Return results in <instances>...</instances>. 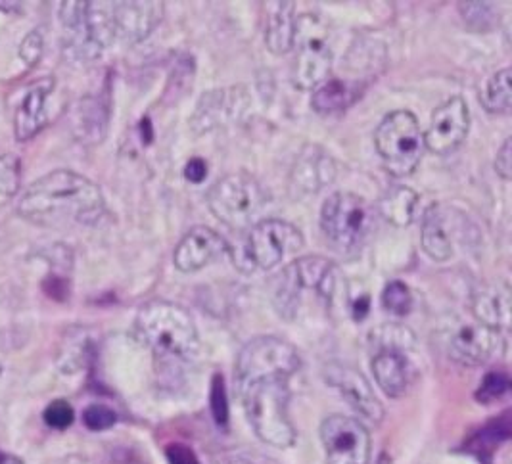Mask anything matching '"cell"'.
<instances>
[{
	"label": "cell",
	"mask_w": 512,
	"mask_h": 464,
	"mask_svg": "<svg viewBox=\"0 0 512 464\" xmlns=\"http://www.w3.org/2000/svg\"><path fill=\"white\" fill-rule=\"evenodd\" d=\"M106 211V202L98 185L70 171H52L25 190L18 213L35 223L54 227L62 223L94 225Z\"/></svg>",
	"instance_id": "1"
},
{
	"label": "cell",
	"mask_w": 512,
	"mask_h": 464,
	"mask_svg": "<svg viewBox=\"0 0 512 464\" xmlns=\"http://www.w3.org/2000/svg\"><path fill=\"white\" fill-rule=\"evenodd\" d=\"M135 330L140 342L165 363H192L200 351V338L192 315L177 303H144Z\"/></svg>",
	"instance_id": "2"
},
{
	"label": "cell",
	"mask_w": 512,
	"mask_h": 464,
	"mask_svg": "<svg viewBox=\"0 0 512 464\" xmlns=\"http://www.w3.org/2000/svg\"><path fill=\"white\" fill-rule=\"evenodd\" d=\"M242 407L257 438L277 449L292 447L296 428L288 415L290 390L286 378H259L236 384Z\"/></svg>",
	"instance_id": "3"
},
{
	"label": "cell",
	"mask_w": 512,
	"mask_h": 464,
	"mask_svg": "<svg viewBox=\"0 0 512 464\" xmlns=\"http://www.w3.org/2000/svg\"><path fill=\"white\" fill-rule=\"evenodd\" d=\"M321 229L338 254L359 252L374 229L373 206L357 194L336 192L323 206Z\"/></svg>",
	"instance_id": "4"
},
{
	"label": "cell",
	"mask_w": 512,
	"mask_h": 464,
	"mask_svg": "<svg viewBox=\"0 0 512 464\" xmlns=\"http://www.w3.org/2000/svg\"><path fill=\"white\" fill-rule=\"evenodd\" d=\"M265 204V190L248 173L227 175L211 186L208 192L211 213L234 231L254 227Z\"/></svg>",
	"instance_id": "5"
},
{
	"label": "cell",
	"mask_w": 512,
	"mask_h": 464,
	"mask_svg": "<svg viewBox=\"0 0 512 464\" xmlns=\"http://www.w3.org/2000/svg\"><path fill=\"white\" fill-rule=\"evenodd\" d=\"M374 146L388 173L394 177L411 175L420 163L424 148L417 117L407 110H397L384 117L374 133Z\"/></svg>",
	"instance_id": "6"
},
{
	"label": "cell",
	"mask_w": 512,
	"mask_h": 464,
	"mask_svg": "<svg viewBox=\"0 0 512 464\" xmlns=\"http://www.w3.org/2000/svg\"><path fill=\"white\" fill-rule=\"evenodd\" d=\"M298 56L292 70V81L298 89L311 91L328 81L332 68V48L328 43L326 25L313 14H303L296 20Z\"/></svg>",
	"instance_id": "7"
},
{
	"label": "cell",
	"mask_w": 512,
	"mask_h": 464,
	"mask_svg": "<svg viewBox=\"0 0 512 464\" xmlns=\"http://www.w3.org/2000/svg\"><path fill=\"white\" fill-rule=\"evenodd\" d=\"M302 361L296 348L277 336H261L248 342L236 359V384L259 378L290 380Z\"/></svg>",
	"instance_id": "8"
},
{
	"label": "cell",
	"mask_w": 512,
	"mask_h": 464,
	"mask_svg": "<svg viewBox=\"0 0 512 464\" xmlns=\"http://www.w3.org/2000/svg\"><path fill=\"white\" fill-rule=\"evenodd\" d=\"M300 248L303 236L298 227L282 219H265L252 227L244 254L252 269H273Z\"/></svg>",
	"instance_id": "9"
},
{
	"label": "cell",
	"mask_w": 512,
	"mask_h": 464,
	"mask_svg": "<svg viewBox=\"0 0 512 464\" xmlns=\"http://www.w3.org/2000/svg\"><path fill=\"white\" fill-rule=\"evenodd\" d=\"M326 464H369L373 443L369 430L357 418L332 415L321 424Z\"/></svg>",
	"instance_id": "10"
},
{
	"label": "cell",
	"mask_w": 512,
	"mask_h": 464,
	"mask_svg": "<svg viewBox=\"0 0 512 464\" xmlns=\"http://www.w3.org/2000/svg\"><path fill=\"white\" fill-rule=\"evenodd\" d=\"M470 129V110L463 96H453L442 104L430 121V127L424 135V144L430 152L438 156H447L455 152Z\"/></svg>",
	"instance_id": "11"
},
{
	"label": "cell",
	"mask_w": 512,
	"mask_h": 464,
	"mask_svg": "<svg viewBox=\"0 0 512 464\" xmlns=\"http://www.w3.org/2000/svg\"><path fill=\"white\" fill-rule=\"evenodd\" d=\"M503 348L499 330L482 323L459 326L449 340V357L465 367H480L491 361Z\"/></svg>",
	"instance_id": "12"
},
{
	"label": "cell",
	"mask_w": 512,
	"mask_h": 464,
	"mask_svg": "<svg viewBox=\"0 0 512 464\" xmlns=\"http://www.w3.org/2000/svg\"><path fill=\"white\" fill-rule=\"evenodd\" d=\"M325 376L357 415L374 424L382 422L384 407L374 394L371 382L361 372L348 365H328Z\"/></svg>",
	"instance_id": "13"
},
{
	"label": "cell",
	"mask_w": 512,
	"mask_h": 464,
	"mask_svg": "<svg viewBox=\"0 0 512 464\" xmlns=\"http://www.w3.org/2000/svg\"><path fill=\"white\" fill-rule=\"evenodd\" d=\"M162 2H112L114 41L139 43L162 22Z\"/></svg>",
	"instance_id": "14"
},
{
	"label": "cell",
	"mask_w": 512,
	"mask_h": 464,
	"mask_svg": "<svg viewBox=\"0 0 512 464\" xmlns=\"http://www.w3.org/2000/svg\"><path fill=\"white\" fill-rule=\"evenodd\" d=\"M227 250L229 246L221 234H217L210 227H194L179 242L173 263L181 273H194L210 265L217 257L223 256Z\"/></svg>",
	"instance_id": "15"
},
{
	"label": "cell",
	"mask_w": 512,
	"mask_h": 464,
	"mask_svg": "<svg viewBox=\"0 0 512 464\" xmlns=\"http://www.w3.org/2000/svg\"><path fill=\"white\" fill-rule=\"evenodd\" d=\"M371 369L382 392L390 397H401L407 394L411 386L413 367L407 359V353L396 349H384L374 353Z\"/></svg>",
	"instance_id": "16"
},
{
	"label": "cell",
	"mask_w": 512,
	"mask_h": 464,
	"mask_svg": "<svg viewBox=\"0 0 512 464\" xmlns=\"http://www.w3.org/2000/svg\"><path fill=\"white\" fill-rule=\"evenodd\" d=\"M288 267L302 294L305 290H311L326 302L332 300L338 284L336 267L332 261H328L325 257L307 256L290 263Z\"/></svg>",
	"instance_id": "17"
},
{
	"label": "cell",
	"mask_w": 512,
	"mask_h": 464,
	"mask_svg": "<svg viewBox=\"0 0 512 464\" xmlns=\"http://www.w3.org/2000/svg\"><path fill=\"white\" fill-rule=\"evenodd\" d=\"M54 87L52 79H43L29 93L25 94L16 119H14V135L20 142L33 139L47 123V96Z\"/></svg>",
	"instance_id": "18"
},
{
	"label": "cell",
	"mask_w": 512,
	"mask_h": 464,
	"mask_svg": "<svg viewBox=\"0 0 512 464\" xmlns=\"http://www.w3.org/2000/svg\"><path fill=\"white\" fill-rule=\"evenodd\" d=\"M336 177V167L332 158L317 146H307L303 150L296 169L292 173L294 183L303 192H319L323 186L330 185Z\"/></svg>",
	"instance_id": "19"
},
{
	"label": "cell",
	"mask_w": 512,
	"mask_h": 464,
	"mask_svg": "<svg viewBox=\"0 0 512 464\" xmlns=\"http://www.w3.org/2000/svg\"><path fill=\"white\" fill-rule=\"evenodd\" d=\"M296 39V6L294 2H277L265 31V43L273 54H286Z\"/></svg>",
	"instance_id": "20"
},
{
	"label": "cell",
	"mask_w": 512,
	"mask_h": 464,
	"mask_svg": "<svg viewBox=\"0 0 512 464\" xmlns=\"http://www.w3.org/2000/svg\"><path fill=\"white\" fill-rule=\"evenodd\" d=\"M419 206V194L409 186H394L380 200V213L396 227H409Z\"/></svg>",
	"instance_id": "21"
},
{
	"label": "cell",
	"mask_w": 512,
	"mask_h": 464,
	"mask_svg": "<svg viewBox=\"0 0 512 464\" xmlns=\"http://www.w3.org/2000/svg\"><path fill=\"white\" fill-rule=\"evenodd\" d=\"M422 248L434 261H447L453 256V240L443 221L442 209L432 208L422 223Z\"/></svg>",
	"instance_id": "22"
},
{
	"label": "cell",
	"mask_w": 512,
	"mask_h": 464,
	"mask_svg": "<svg viewBox=\"0 0 512 464\" xmlns=\"http://www.w3.org/2000/svg\"><path fill=\"white\" fill-rule=\"evenodd\" d=\"M472 311L478 323L489 326L493 330H499L501 326L509 323V296L501 294L495 288H486L474 296Z\"/></svg>",
	"instance_id": "23"
},
{
	"label": "cell",
	"mask_w": 512,
	"mask_h": 464,
	"mask_svg": "<svg viewBox=\"0 0 512 464\" xmlns=\"http://www.w3.org/2000/svg\"><path fill=\"white\" fill-rule=\"evenodd\" d=\"M106 125L108 114L98 100L85 98L79 102L75 112V131L81 139L87 142H100L106 135Z\"/></svg>",
	"instance_id": "24"
},
{
	"label": "cell",
	"mask_w": 512,
	"mask_h": 464,
	"mask_svg": "<svg viewBox=\"0 0 512 464\" xmlns=\"http://www.w3.org/2000/svg\"><path fill=\"white\" fill-rule=\"evenodd\" d=\"M355 98H357V91L346 81L330 79L315 89L311 106L319 114H336V112H344Z\"/></svg>",
	"instance_id": "25"
},
{
	"label": "cell",
	"mask_w": 512,
	"mask_h": 464,
	"mask_svg": "<svg viewBox=\"0 0 512 464\" xmlns=\"http://www.w3.org/2000/svg\"><path fill=\"white\" fill-rule=\"evenodd\" d=\"M484 108L491 114H507L512 106L511 70L497 71L488 81L482 96Z\"/></svg>",
	"instance_id": "26"
},
{
	"label": "cell",
	"mask_w": 512,
	"mask_h": 464,
	"mask_svg": "<svg viewBox=\"0 0 512 464\" xmlns=\"http://www.w3.org/2000/svg\"><path fill=\"white\" fill-rule=\"evenodd\" d=\"M369 340H371V348L374 349V353L384 351V349H396V351L407 353L415 346V334L409 328L396 325V323L374 328Z\"/></svg>",
	"instance_id": "27"
},
{
	"label": "cell",
	"mask_w": 512,
	"mask_h": 464,
	"mask_svg": "<svg viewBox=\"0 0 512 464\" xmlns=\"http://www.w3.org/2000/svg\"><path fill=\"white\" fill-rule=\"evenodd\" d=\"M382 305L386 311L399 315V317H405L413 307L411 290L403 282L392 280L390 284H386V288L382 292Z\"/></svg>",
	"instance_id": "28"
},
{
	"label": "cell",
	"mask_w": 512,
	"mask_h": 464,
	"mask_svg": "<svg viewBox=\"0 0 512 464\" xmlns=\"http://www.w3.org/2000/svg\"><path fill=\"white\" fill-rule=\"evenodd\" d=\"M22 185V162L14 154L0 156V196L18 194Z\"/></svg>",
	"instance_id": "29"
},
{
	"label": "cell",
	"mask_w": 512,
	"mask_h": 464,
	"mask_svg": "<svg viewBox=\"0 0 512 464\" xmlns=\"http://www.w3.org/2000/svg\"><path fill=\"white\" fill-rule=\"evenodd\" d=\"M511 388V380L507 376V372L493 371L486 374V378L482 380L478 392H476V399L484 405H489L497 399H501L503 395L509 392Z\"/></svg>",
	"instance_id": "30"
},
{
	"label": "cell",
	"mask_w": 512,
	"mask_h": 464,
	"mask_svg": "<svg viewBox=\"0 0 512 464\" xmlns=\"http://www.w3.org/2000/svg\"><path fill=\"white\" fill-rule=\"evenodd\" d=\"M211 413L219 426H225L229 422V399L225 390V380L221 374L213 376L211 382Z\"/></svg>",
	"instance_id": "31"
},
{
	"label": "cell",
	"mask_w": 512,
	"mask_h": 464,
	"mask_svg": "<svg viewBox=\"0 0 512 464\" xmlns=\"http://www.w3.org/2000/svg\"><path fill=\"white\" fill-rule=\"evenodd\" d=\"M83 422L93 432H104L116 424L117 415L114 413V409H110L108 405L94 403L83 411Z\"/></svg>",
	"instance_id": "32"
},
{
	"label": "cell",
	"mask_w": 512,
	"mask_h": 464,
	"mask_svg": "<svg viewBox=\"0 0 512 464\" xmlns=\"http://www.w3.org/2000/svg\"><path fill=\"white\" fill-rule=\"evenodd\" d=\"M45 422L54 430H66L75 420V411L68 401L56 399L45 409Z\"/></svg>",
	"instance_id": "33"
},
{
	"label": "cell",
	"mask_w": 512,
	"mask_h": 464,
	"mask_svg": "<svg viewBox=\"0 0 512 464\" xmlns=\"http://www.w3.org/2000/svg\"><path fill=\"white\" fill-rule=\"evenodd\" d=\"M43 52H45V39L41 35L39 29L35 31H29L20 45V58L24 60L27 68H33L39 64V60L43 58Z\"/></svg>",
	"instance_id": "34"
},
{
	"label": "cell",
	"mask_w": 512,
	"mask_h": 464,
	"mask_svg": "<svg viewBox=\"0 0 512 464\" xmlns=\"http://www.w3.org/2000/svg\"><path fill=\"white\" fill-rule=\"evenodd\" d=\"M511 139L505 140L503 146L499 148L497 156H495V169L497 173L505 179V181H511L512 177V146Z\"/></svg>",
	"instance_id": "35"
},
{
	"label": "cell",
	"mask_w": 512,
	"mask_h": 464,
	"mask_svg": "<svg viewBox=\"0 0 512 464\" xmlns=\"http://www.w3.org/2000/svg\"><path fill=\"white\" fill-rule=\"evenodd\" d=\"M165 455H167L169 464H200L198 457L194 455V451L187 447V445H183V443L169 445Z\"/></svg>",
	"instance_id": "36"
},
{
	"label": "cell",
	"mask_w": 512,
	"mask_h": 464,
	"mask_svg": "<svg viewBox=\"0 0 512 464\" xmlns=\"http://www.w3.org/2000/svg\"><path fill=\"white\" fill-rule=\"evenodd\" d=\"M185 177L190 183L200 185L208 177V163L204 162L202 158H192L185 167Z\"/></svg>",
	"instance_id": "37"
},
{
	"label": "cell",
	"mask_w": 512,
	"mask_h": 464,
	"mask_svg": "<svg viewBox=\"0 0 512 464\" xmlns=\"http://www.w3.org/2000/svg\"><path fill=\"white\" fill-rule=\"evenodd\" d=\"M229 464H279L269 457H261V455H238L234 457Z\"/></svg>",
	"instance_id": "38"
},
{
	"label": "cell",
	"mask_w": 512,
	"mask_h": 464,
	"mask_svg": "<svg viewBox=\"0 0 512 464\" xmlns=\"http://www.w3.org/2000/svg\"><path fill=\"white\" fill-rule=\"evenodd\" d=\"M60 464H85L83 461H79V459H70V461H64V463Z\"/></svg>",
	"instance_id": "39"
}]
</instances>
